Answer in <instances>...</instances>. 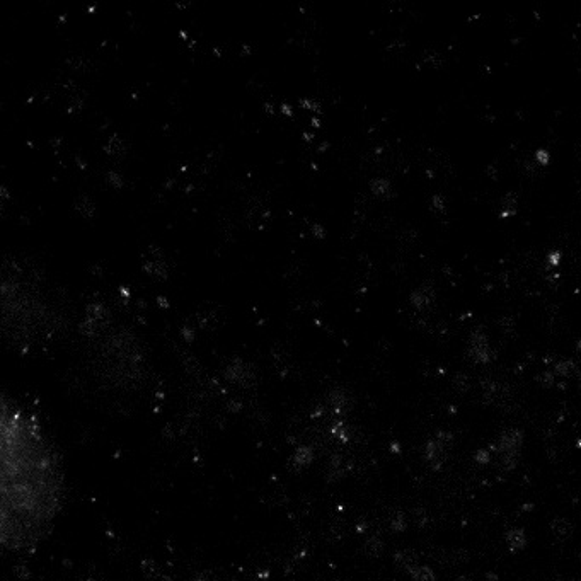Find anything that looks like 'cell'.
<instances>
[{
	"mask_svg": "<svg viewBox=\"0 0 581 581\" xmlns=\"http://www.w3.org/2000/svg\"><path fill=\"white\" fill-rule=\"evenodd\" d=\"M559 261H561V254L558 252V250H556V252H551L547 256V262L551 266H558L559 264Z\"/></svg>",
	"mask_w": 581,
	"mask_h": 581,
	"instance_id": "obj_6",
	"label": "cell"
},
{
	"mask_svg": "<svg viewBox=\"0 0 581 581\" xmlns=\"http://www.w3.org/2000/svg\"><path fill=\"white\" fill-rule=\"evenodd\" d=\"M503 206H506L508 212H515V206H516V196L511 193H508L506 196H504L503 200Z\"/></svg>",
	"mask_w": 581,
	"mask_h": 581,
	"instance_id": "obj_3",
	"label": "cell"
},
{
	"mask_svg": "<svg viewBox=\"0 0 581 581\" xmlns=\"http://www.w3.org/2000/svg\"><path fill=\"white\" fill-rule=\"evenodd\" d=\"M535 159H537V162H539L540 166H547L549 164V152L547 150H544V149H540V150H537V154H535Z\"/></svg>",
	"mask_w": 581,
	"mask_h": 581,
	"instance_id": "obj_4",
	"label": "cell"
},
{
	"mask_svg": "<svg viewBox=\"0 0 581 581\" xmlns=\"http://www.w3.org/2000/svg\"><path fill=\"white\" fill-rule=\"evenodd\" d=\"M578 348H581V341H580V344H578Z\"/></svg>",
	"mask_w": 581,
	"mask_h": 581,
	"instance_id": "obj_7",
	"label": "cell"
},
{
	"mask_svg": "<svg viewBox=\"0 0 581 581\" xmlns=\"http://www.w3.org/2000/svg\"><path fill=\"white\" fill-rule=\"evenodd\" d=\"M372 191L379 196H385L391 193V184L385 179H375V181H372Z\"/></svg>",
	"mask_w": 581,
	"mask_h": 581,
	"instance_id": "obj_2",
	"label": "cell"
},
{
	"mask_svg": "<svg viewBox=\"0 0 581 581\" xmlns=\"http://www.w3.org/2000/svg\"><path fill=\"white\" fill-rule=\"evenodd\" d=\"M431 205H433V208H435L436 212H443V210H445V200L440 196V194H435V196H433Z\"/></svg>",
	"mask_w": 581,
	"mask_h": 581,
	"instance_id": "obj_5",
	"label": "cell"
},
{
	"mask_svg": "<svg viewBox=\"0 0 581 581\" xmlns=\"http://www.w3.org/2000/svg\"><path fill=\"white\" fill-rule=\"evenodd\" d=\"M58 460L41 428L3 401L2 540L21 549L45 535L62 499Z\"/></svg>",
	"mask_w": 581,
	"mask_h": 581,
	"instance_id": "obj_1",
	"label": "cell"
}]
</instances>
